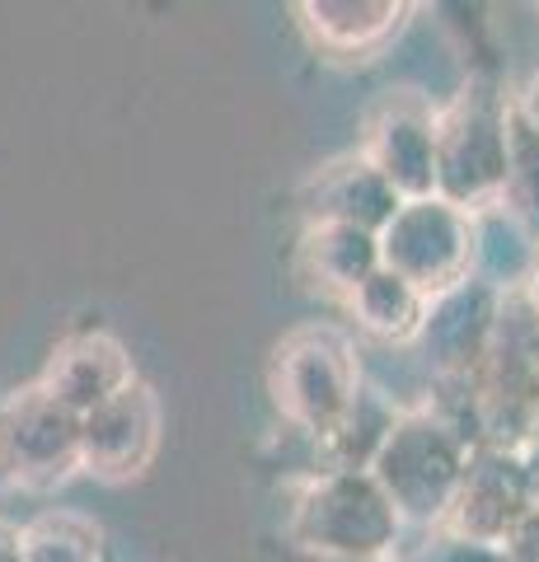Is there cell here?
<instances>
[{"label": "cell", "mask_w": 539, "mask_h": 562, "mask_svg": "<svg viewBox=\"0 0 539 562\" xmlns=\"http://www.w3.org/2000/svg\"><path fill=\"white\" fill-rule=\"evenodd\" d=\"M469 450L474 446L437 408H413L394 417L385 446L375 450L367 473L390 497L398 525L441 530L450 502H456L460 473L469 464Z\"/></svg>", "instance_id": "obj_1"}, {"label": "cell", "mask_w": 539, "mask_h": 562, "mask_svg": "<svg viewBox=\"0 0 539 562\" xmlns=\"http://www.w3.org/2000/svg\"><path fill=\"white\" fill-rule=\"evenodd\" d=\"M287 535L305 558H390L404 525L371 473H315Z\"/></svg>", "instance_id": "obj_2"}, {"label": "cell", "mask_w": 539, "mask_h": 562, "mask_svg": "<svg viewBox=\"0 0 539 562\" xmlns=\"http://www.w3.org/2000/svg\"><path fill=\"white\" fill-rule=\"evenodd\" d=\"M507 99L489 80H469L464 90L431 117V155H437V198L460 211H483L502 192L507 165Z\"/></svg>", "instance_id": "obj_3"}, {"label": "cell", "mask_w": 539, "mask_h": 562, "mask_svg": "<svg viewBox=\"0 0 539 562\" xmlns=\"http://www.w3.org/2000/svg\"><path fill=\"white\" fill-rule=\"evenodd\" d=\"M268 390L277 413L295 431H310L319 441L361 390L357 351L338 328H291L268 357Z\"/></svg>", "instance_id": "obj_4"}, {"label": "cell", "mask_w": 539, "mask_h": 562, "mask_svg": "<svg viewBox=\"0 0 539 562\" xmlns=\"http://www.w3.org/2000/svg\"><path fill=\"white\" fill-rule=\"evenodd\" d=\"M375 244L380 268L408 281L423 301H437L441 291L474 277V216L441 198L398 202Z\"/></svg>", "instance_id": "obj_5"}, {"label": "cell", "mask_w": 539, "mask_h": 562, "mask_svg": "<svg viewBox=\"0 0 539 562\" xmlns=\"http://www.w3.org/2000/svg\"><path fill=\"white\" fill-rule=\"evenodd\" d=\"M497 314H502V291H493L479 277H464L460 286L427 301V319H423L417 342H423L441 384H456V390L460 384H474L483 351L493 342Z\"/></svg>", "instance_id": "obj_6"}, {"label": "cell", "mask_w": 539, "mask_h": 562, "mask_svg": "<svg viewBox=\"0 0 539 562\" xmlns=\"http://www.w3.org/2000/svg\"><path fill=\"white\" fill-rule=\"evenodd\" d=\"M530 512L535 506H530L526 469H520V450L474 446L441 530L479 539V543H497L502 549V539H507Z\"/></svg>", "instance_id": "obj_7"}, {"label": "cell", "mask_w": 539, "mask_h": 562, "mask_svg": "<svg viewBox=\"0 0 539 562\" xmlns=\"http://www.w3.org/2000/svg\"><path fill=\"white\" fill-rule=\"evenodd\" d=\"M431 113L423 99L413 94H390L371 113V136H367V160L380 179L394 188L398 202L437 198V155H431Z\"/></svg>", "instance_id": "obj_8"}, {"label": "cell", "mask_w": 539, "mask_h": 562, "mask_svg": "<svg viewBox=\"0 0 539 562\" xmlns=\"http://www.w3.org/2000/svg\"><path fill=\"white\" fill-rule=\"evenodd\" d=\"M160 446V403L142 380L80 417V460L103 479H132Z\"/></svg>", "instance_id": "obj_9"}, {"label": "cell", "mask_w": 539, "mask_h": 562, "mask_svg": "<svg viewBox=\"0 0 539 562\" xmlns=\"http://www.w3.org/2000/svg\"><path fill=\"white\" fill-rule=\"evenodd\" d=\"M136 380L132 357L123 351V342L113 333H80V338L61 342V351L52 357V371L43 394H52L61 408H71L76 417H85L90 408H99L103 398H113L117 390H127Z\"/></svg>", "instance_id": "obj_10"}, {"label": "cell", "mask_w": 539, "mask_h": 562, "mask_svg": "<svg viewBox=\"0 0 539 562\" xmlns=\"http://www.w3.org/2000/svg\"><path fill=\"white\" fill-rule=\"evenodd\" d=\"M394 211H398L394 188L380 179L361 155H347V160H338V165H324L315 179L305 183V221L352 225V231L380 235Z\"/></svg>", "instance_id": "obj_11"}, {"label": "cell", "mask_w": 539, "mask_h": 562, "mask_svg": "<svg viewBox=\"0 0 539 562\" xmlns=\"http://www.w3.org/2000/svg\"><path fill=\"white\" fill-rule=\"evenodd\" d=\"M0 436L10 446V460L24 473H61L80 460V417L43 390H29L14 403Z\"/></svg>", "instance_id": "obj_12"}, {"label": "cell", "mask_w": 539, "mask_h": 562, "mask_svg": "<svg viewBox=\"0 0 539 562\" xmlns=\"http://www.w3.org/2000/svg\"><path fill=\"white\" fill-rule=\"evenodd\" d=\"M380 268V244L367 231L352 225H328V221H305L301 239H295V272L310 286L347 301L361 281Z\"/></svg>", "instance_id": "obj_13"}, {"label": "cell", "mask_w": 539, "mask_h": 562, "mask_svg": "<svg viewBox=\"0 0 539 562\" xmlns=\"http://www.w3.org/2000/svg\"><path fill=\"white\" fill-rule=\"evenodd\" d=\"M295 14H305L301 24L315 38V47L361 57V52H375L404 24L408 5H394V0H310Z\"/></svg>", "instance_id": "obj_14"}, {"label": "cell", "mask_w": 539, "mask_h": 562, "mask_svg": "<svg viewBox=\"0 0 539 562\" xmlns=\"http://www.w3.org/2000/svg\"><path fill=\"white\" fill-rule=\"evenodd\" d=\"M394 417H398L394 403L380 390H371V384H361L357 398L347 403V413L319 436L324 473H367L375 450L385 446Z\"/></svg>", "instance_id": "obj_15"}, {"label": "cell", "mask_w": 539, "mask_h": 562, "mask_svg": "<svg viewBox=\"0 0 539 562\" xmlns=\"http://www.w3.org/2000/svg\"><path fill=\"white\" fill-rule=\"evenodd\" d=\"M343 305L352 310L357 328L371 333V338H380V342H417L423 319H427L423 295H417L408 281H398L394 272H385V268H375Z\"/></svg>", "instance_id": "obj_16"}, {"label": "cell", "mask_w": 539, "mask_h": 562, "mask_svg": "<svg viewBox=\"0 0 539 562\" xmlns=\"http://www.w3.org/2000/svg\"><path fill=\"white\" fill-rule=\"evenodd\" d=\"M502 127H507V165H502L497 202L539 244V132L512 99H507V113H502Z\"/></svg>", "instance_id": "obj_17"}, {"label": "cell", "mask_w": 539, "mask_h": 562, "mask_svg": "<svg viewBox=\"0 0 539 562\" xmlns=\"http://www.w3.org/2000/svg\"><path fill=\"white\" fill-rule=\"evenodd\" d=\"M20 562H99V535L71 516H47L20 539Z\"/></svg>", "instance_id": "obj_18"}, {"label": "cell", "mask_w": 539, "mask_h": 562, "mask_svg": "<svg viewBox=\"0 0 539 562\" xmlns=\"http://www.w3.org/2000/svg\"><path fill=\"white\" fill-rule=\"evenodd\" d=\"M408 562H507V553L497 543H479L450 530H431V539L417 549Z\"/></svg>", "instance_id": "obj_19"}, {"label": "cell", "mask_w": 539, "mask_h": 562, "mask_svg": "<svg viewBox=\"0 0 539 562\" xmlns=\"http://www.w3.org/2000/svg\"><path fill=\"white\" fill-rule=\"evenodd\" d=\"M502 553H507V562H539V512H530L502 539Z\"/></svg>", "instance_id": "obj_20"}, {"label": "cell", "mask_w": 539, "mask_h": 562, "mask_svg": "<svg viewBox=\"0 0 539 562\" xmlns=\"http://www.w3.org/2000/svg\"><path fill=\"white\" fill-rule=\"evenodd\" d=\"M520 113H526V122L539 132V61H535V70H530V80H526V90H520V99H512Z\"/></svg>", "instance_id": "obj_21"}, {"label": "cell", "mask_w": 539, "mask_h": 562, "mask_svg": "<svg viewBox=\"0 0 539 562\" xmlns=\"http://www.w3.org/2000/svg\"><path fill=\"white\" fill-rule=\"evenodd\" d=\"M520 469H526V487H530V506L539 512V441L520 446Z\"/></svg>", "instance_id": "obj_22"}, {"label": "cell", "mask_w": 539, "mask_h": 562, "mask_svg": "<svg viewBox=\"0 0 539 562\" xmlns=\"http://www.w3.org/2000/svg\"><path fill=\"white\" fill-rule=\"evenodd\" d=\"M516 295H520V301L530 305V314L539 319V258H535V268H530V277H526V286H520Z\"/></svg>", "instance_id": "obj_23"}, {"label": "cell", "mask_w": 539, "mask_h": 562, "mask_svg": "<svg viewBox=\"0 0 539 562\" xmlns=\"http://www.w3.org/2000/svg\"><path fill=\"white\" fill-rule=\"evenodd\" d=\"M530 441H539V371H535V390H530Z\"/></svg>", "instance_id": "obj_24"}, {"label": "cell", "mask_w": 539, "mask_h": 562, "mask_svg": "<svg viewBox=\"0 0 539 562\" xmlns=\"http://www.w3.org/2000/svg\"><path fill=\"white\" fill-rule=\"evenodd\" d=\"M0 562H20V539H0Z\"/></svg>", "instance_id": "obj_25"}, {"label": "cell", "mask_w": 539, "mask_h": 562, "mask_svg": "<svg viewBox=\"0 0 539 562\" xmlns=\"http://www.w3.org/2000/svg\"><path fill=\"white\" fill-rule=\"evenodd\" d=\"M305 562H390V558H305Z\"/></svg>", "instance_id": "obj_26"}]
</instances>
